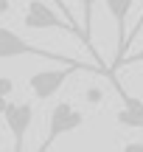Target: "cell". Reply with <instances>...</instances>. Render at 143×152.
Returning a JSON list of instances; mask_svg holds the SVG:
<instances>
[{
	"label": "cell",
	"instance_id": "obj_4",
	"mask_svg": "<svg viewBox=\"0 0 143 152\" xmlns=\"http://www.w3.org/2000/svg\"><path fill=\"white\" fill-rule=\"evenodd\" d=\"M22 26L31 28V31H53V28H59V31H70V34H76V37H82V31H79L76 26H70L53 6L42 3V0H28Z\"/></svg>",
	"mask_w": 143,
	"mask_h": 152
},
{
	"label": "cell",
	"instance_id": "obj_8",
	"mask_svg": "<svg viewBox=\"0 0 143 152\" xmlns=\"http://www.w3.org/2000/svg\"><path fill=\"white\" fill-rule=\"evenodd\" d=\"M95 3H98V0H79V6H82V23H79V26H82V45L95 56V62H98L101 71L110 76V71L104 68V62H101L98 51H95V45H93V11H95Z\"/></svg>",
	"mask_w": 143,
	"mask_h": 152
},
{
	"label": "cell",
	"instance_id": "obj_11",
	"mask_svg": "<svg viewBox=\"0 0 143 152\" xmlns=\"http://www.w3.org/2000/svg\"><path fill=\"white\" fill-rule=\"evenodd\" d=\"M135 62H140V65H143V48L138 51V54H129V56H124V59H121V68H124V65H135Z\"/></svg>",
	"mask_w": 143,
	"mask_h": 152
},
{
	"label": "cell",
	"instance_id": "obj_2",
	"mask_svg": "<svg viewBox=\"0 0 143 152\" xmlns=\"http://www.w3.org/2000/svg\"><path fill=\"white\" fill-rule=\"evenodd\" d=\"M11 56H39V59H51L56 65H73L76 59L65 54H53L48 48H39V45H31L28 39H22L20 34H14L11 28L0 26V59H11Z\"/></svg>",
	"mask_w": 143,
	"mask_h": 152
},
{
	"label": "cell",
	"instance_id": "obj_3",
	"mask_svg": "<svg viewBox=\"0 0 143 152\" xmlns=\"http://www.w3.org/2000/svg\"><path fill=\"white\" fill-rule=\"evenodd\" d=\"M82 124H84V113H82V110H76L70 102H59V104L48 113V132H45L42 147L34 149V152H48L59 135H67V132L79 130Z\"/></svg>",
	"mask_w": 143,
	"mask_h": 152
},
{
	"label": "cell",
	"instance_id": "obj_10",
	"mask_svg": "<svg viewBox=\"0 0 143 152\" xmlns=\"http://www.w3.org/2000/svg\"><path fill=\"white\" fill-rule=\"evenodd\" d=\"M11 93H14V82H11L9 76H0V96H3V99H9Z\"/></svg>",
	"mask_w": 143,
	"mask_h": 152
},
{
	"label": "cell",
	"instance_id": "obj_13",
	"mask_svg": "<svg viewBox=\"0 0 143 152\" xmlns=\"http://www.w3.org/2000/svg\"><path fill=\"white\" fill-rule=\"evenodd\" d=\"M101 99H104V93H101L98 87H90L87 90V102L90 104H101Z\"/></svg>",
	"mask_w": 143,
	"mask_h": 152
},
{
	"label": "cell",
	"instance_id": "obj_9",
	"mask_svg": "<svg viewBox=\"0 0 143 152\" xmlns=\"http://www.w3.org/2000/svg\"><path fill=\"white\" fill-rule=\"evenodd\" d=\"M51 3H53L56 9H59V14L65 17V20L70 23V26H76L79 31H82V26H79V20H76V17H73V14H70V9H67V3H65V0H51Z\"/></svg>",
	"mask_w": 143,
	"mask_h": 152
},
{
	"label": "cell",
	"instance_id": "obj_7",
	"mask_svg": "<svg viewBox=\"0 0 143 152\" xmlns=\"http://www.w3.org/2000/svg\"><path fill=\"white\" fill-rule=\"evenodd\" d=\"M107 79L112 82V87H115V93L121 96V110L115 113V121L118 127H126V130H143V102L138 96H129L126 90L121 87V82L115 79V73H110Z\"/></svg>",
	"mask_w": 143,
	"mask_h": 152
},
{
	"label": "cell",
	"instance_id": "obj_15",
	"mask_svg": "<svg viewBox=\"0 0 143 152\" xmlns=\"http://www.w3.org/2000/svg\"><path fill=\"white\" fill-rule=\"evenodd\" d=\"M9 11V0H0V14H6Z\"/></svg>",
	"mask_w": 143,
	"mask_h": 152
},
{
	"label": "cell",
	"instance_id": "obj_14",
	"mask_svg": "<svg viewBox=\"0 0 143 152\" xmlns=\"http://www.w3.org/2000/svg\"><path fill=\"white\" fill-rule=\"evenodd\" d=\"M124 152H143V141H129L124 147Z\"/></svg>",
	"mask_w": 143,
	"mask_h": 152
},
{
	"label": "cell",
	"instance_id": "obj_12",
	"mask_svg": "<svg viewBox=\"0 0 143 152\" xmlns=\"http://www.w3.org/2000/svg\"><path fill=\"white\" fill-rule=\"evenodd\" d=\"M140 28H143V11H140L138 23H135V28H132V31H129V37H126V48H129V45H132V39H135V37H138V34H140Z\"/></svg>",
	"mask_w": 143,
	"mask_h": 152
},
{
	"label": "cell",
	"instance_id": "obj_16",
	"mask_svg": "<svg viewBox=\"0 0 143 152\" xmlns=\"http://www.w3.org/2000/svg\"><path fill=\"white\" fill-rule=\"evenodd\" d=\"M6 104H9V99H3V96H0V115H3V110H6Z\"/></svg>",
	"mask_w": 143,
	"mask_h": 152
},
{
	"label": "cell",
	"instance_id": "obj_1",
	"mask_svg": "<svg viewBox=\"0 0 143 152\" xmlns=\"http://www.w3.org/2000/svg\"><path fill=\"white\" fill-rule=\"evenodd\" d=\"M76 71H93V73H104L98 65H87V62H73V65L65 68H45V71H37L28 76V90L34 93L37 102H48L59 93V87L67 82V76H73Z\"/></svg>",
	"mask_w": 143,
	"mask_h": 152
},
{
	"label": "cell",
	"instance_id": "obj_5",
	"mask_svg": "<svg viewBox=\"0 0 143 152\" xmlns=\"http://www.w3.org/2000/svg\"><path fill=\"white\" fill-rule=\"evenodd\" d=\"M3 121L14 138V152H25V135L34 121V107L28 102H11L9 99V104L3 110Z\"/></svg>",
	"mask_w": 143,
	"mask_h": 152
},
{
	"label": "cell",
	"instance_id": "obj_6",
	"mask_svg": "<svg viewBox=\"0 0 143 152\" xmlns=\"http://www.w3.org/2000/svg\"><path fill=\"white\" fill-rule=\"evenodd\" d=\"M107 9H110L112 14V23H115V62H112L110 73H115L118 68H121V59L126 56V14L129 9L135 6V0H104Z\"/></svg>",
	"mask_w": 143,
	"mask_h": 152
}]
</instances>
